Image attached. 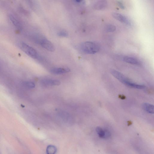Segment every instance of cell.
<instances>
[{"mask_svg":"<svg viewBox=\"0 0 154 154\" xmlns=\"http://www.w3.org/2000/svg\"><path fill=\"white\" fill-rule=\"evenodd\" d=\"M119 97L122 99H124L126 97L124 96L123 95H119Z\"/></svg>","mask_w":154,"mask_h":154,"instance_id":"obj_18","label":"cell"},{"mask_svg":"<svg viewBox=\"0 0 154 154\" xmlns=\"http://www.w3.org/2000/svg\"><path fill=\"white\" fill-rule=\"evenodd\" d=\"M10 18L12 23L15 27L19 29H21L22 25L18 19L12 15H10Z\"/></svg>","mask_w":154,"mask_h":154,"instance_id":"obj_11","label":"cell"},{"mask_svg":"<svg viewBox=\"0 0 154 154\" xmlns=\"http://www.w3.org/2000/svg\"><path fill=\"white\" fill-rule=\"evenodd\" d=\"M106 30L107 32H113L116 30V27L113 25L110 24L106 26Z\"/></svg>","mask_w":154,"mask_h":154,"instance_id":"obj_15","label":"cell"},{"mask_svg":"<svg viewBox=\"0 0 154 154\" xmlns=\"http://www.w3.org/2000/svg\"><path fill=\"white\" fill-rule=\"evenodd\" d=\"M144 110L150 114H153L154 113V106L153 105L148 103H144L142 105Z\"/></svg>","mask_w":154,"mask_h":154,"instance_id":"obj_12","label":"cell"},{"mask_svg":"<svg viewBox=\"0 0 154 154\" xmlns=\"http://www.w3.org/2000/svg\"><path fill=\"white\" fill-rule=\"evenodd\" d=\"M123 60L126 63L132 65H139L140 64L139 60L132 57L125 56L123 58Z\"/></svg>","mask_w":154,"mask_h":154,"instance_id":"obj_10","label":"cell"},{"mask_svg":"<svg viewBox=\"0 0 154 154\" xmlns=\"http://www.w3.org/2000/svg\"><path fill=\"white\" fill-rule=\"evenodd\" d=\"M22 85L25 88L28 89H32L34 88L35 85L34 83L30 81H25L22 83Z\"/></svg>","mask_w":154,"mask_h":154,"instance_id":"obj_14","label":"cell"},{"mask_svg":"<svg viewBox=\"0 0 154 154\" xmlns=\"http://www.w3.org/2000/svg\"><path fill=\"white\" fill-rule=\"evenodd\" d=\"M21 47L22 50L28 55L34 58H37V52L34 48L24 43L21 44Z\"/></svg>","mask_w":154,"mask_h":154,"instance_id":"obj_3","label":"cell"},{"mask_svg":"<svg viewBox=\"0 0 154 154\" xmlns=\"http://www.w3.org/2000/svg\"><path fill=\"white\" fill-rule=\"evenodd\" d=\"M75 3H81V2H82V1H78V0H77V1H74Z\"/></svg>","mask_w":154,"mask_h":154,"instance_id":"obj_19","label":"cell"},{"mask_svg":"<svg viewBox=\"0 0 154 154\" xmlns=\"http://www.w3.org/2000/svg\"><path fill=\"white\" fill-rule=\"evenodd\" d=\"M111 72L112 75L121 82L131 87L134 88L135 83L130 81L124 75L115 70H112Z\"/></svg>","mask_w":154,"mask_h":154,"instance_id":"obj_2","label":"cell"},{"mask_svg":"<svg viewBox=\"0 0 154 154\" xmlns=\"http://www.w3.org/2000/svg\"><path fill=\"white\" fill-rule=\"evenodd\" d=\"M58 35L61 37H66L68 36V34L66 32L64 31H61L58 33Z\"/></svg>","mask_w":154,"mask_h":154,"instance_id":"obj_16","label":"cell"},{"mask_svg":"<svg viewBox=\"0 0 154 154\" xmlns=\"http://www.w3.org/2000/svg\"><path fill=\"white\" fill-rule=\"evenodd\" d=\"M70 70L67 68H55L51 69L50 72L54 74L59 75L68 73Z\"/></svg>","mask_w":154,"mask_h":154,"instance_id":"obj_9","label":"cell"},{"mask_svg":"<svg viewBox=\"0 0 154 154\" xmlns=\"http://www.w3.org/2000/svg\"><path fill=\"white\" fill-rule=\"evenodd\" d=\"M57 149L55 146L53 145H49L47 149V154H56Z\"/></svg>","mask_w":154,"mask_h":154,"instance_id":"obj_13","label":"cell"},{"mask_svg":"<svg viewBox=\"0 0 154 154\" xmlns=\"http://www.w3.org/2000/svg\"><path fill=\"white\" fill-rule=\"evenodd\" d=\"M118 4L121 8L124 9L125 8V6L123 3L120 1H118L117 2Z\"/></svg>","mask_w":154,"mask_h":154,"instance_id":"obj_17","label":"cell"},{"mask_svg":"<svg viewBox=\"0 0 154 154\" xmlns=\"http://www.w3.org/2000/svg\"><path fill=\"white\" fill-rule=\"evenodd\" d=\"M112 15L115 19L120 22L128 25L130 26L131 25V23L129 19L124 15L117 12H113Z\"/></svg>","mask_w":154,"mask_h":154,"instance_id":"obj_5","label":"cell"},{"mask_svg":"<svg viewBox=\"0 0 154 154\" xmlns=\"http://www.w3.org/2000/svg\"><path fill=\"white\" fill-rule=\"evenodd\" d=\"M41 83L44 86H58L60 84V82L57 80L50 79H44L41 81Z\"/></svg>","mask_w":154,"mask_h":154,"instance_id":"obj_7","label":"cell"},{"mask_svg":"<svg viewBox=\"0 0 154 154\" xmlns=\"http://www.w3.org/2000/svg\"><path fill=\"white\" fill-rule=\"evenodd\" d=\"M107 6V3L106 1H98L94 3V8L96 10H101L105 9Z\"/></svg>","mask_w":154,"mask_h":154,"instance_id":"obj_8","label":"cell"},{"mask_svg":"<svg viewBox=\"0 0 154 154\" xmlns=\"http://www.w3.org/2000/svg\"><path fill=\"white\" fill-rule=\"evenodd\" d=\"M96 131L99 137L104 139H108L111 136V134L108 130H104L101 127H97Z\"/></svg>","mask_w":154,"mask_h":154,"instance_id":"obj_6","label":"cell"},{"mask_svg":"<svg viewBox=\"0 0 154 154\" xmlns=\"http://www.w3.org/2000/svg\"><path fill=\"white\" fill-rule=\"evenodd\" d=\"M40 43L42 47L46 50L51 52H54L55 51L54 45L46 38H44L41 40Z\"/></svg>","mask_w":154,"mask_h":154,"instance_id":"obj_4","label":"cell"},{"mask_svg":"<svg viewBox=\"0 0 154 154\" xmlns=\"http://www.w3.org/2000/svg\"><path fill=\"white\" fill-rule=\"evenodd\" d=\"M80 47L83 52L89 54H94L98 52L100 50V47L98 44L90 41L83 42L81 44Z\"/></svg>","mask_w":154,"mask_h":154,"instance_id":"obj_1","label":"cell"}]
</instances>
